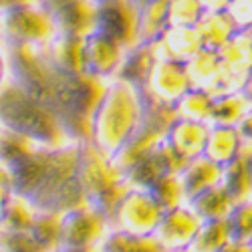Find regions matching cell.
Here are the masks:
<instances>
[{
    "mask_svg": "<svg viewBox=\"0 0 252 252\" xmlns=\"http://www.w3.org/2000/svg\"><path fill=\"white\" fill-rule=\"evenodd\" d=\"M143 113V93L131 83L109 79L91 119V141L113 158L135 131Z\"/></svg>",
    "mask_w": 252,
    "mask_h": 252,
    "instance_id": "cell-1",
    "label": "cell"
},
{
    "mask_svg": "<svg viewBox=\"0 0 252 252\" xmlns=\"http://www.w3.org/2000/svg\"><path fill=\"white\" fill-rule=\"evenodd\" d=\"M2 127L47 148L73 141L49 105L38 103L8 79L2 81Z\"/></svg>",
    "mask_w": 252,
    "mask_h": 252,
    "instance_id": "cell-2",
    "label": "cell"
},
{
    "mask_svg": "<svg viewBox=\"0 0 252 252\" xmlns=\"http://www.w3.org/2000/svg\"><path fill=\"white\" fill-rule=\"evenodd\" d=\"M161 214L163 208L150 190L129 186V190L123 194V198L113 210L109 218V228L123 230V232L137 236H154Z\"/></svg>",
    "mask_w": 252,
    "mask_h": 252,
    "instance_id": "cell-3",
    "label": "cell"
},
{
    "mask_svg": "<svg viewBox=\"0 0 252 252\" xmlns=\"http://www.w3.org/2000/svg\"><path fill=\"white\" fill-rule=\"evenodd\" d=\"M2 27L4 43L47 45L57 34L51 14L40 2L2 6Z\"/></svg>",
    "mask_w": 252,
    "mask_h": 252,
    "instance_id": "cell-4",
    "label": "cell"
},
{
    "mask_svg": "<svg viewBox=\"0 0 252 252\" xmlns=\"http://www.w3.org/2000/svg\"><path fill=\"white\" fill-rule=\"evenodd\" d=\"M109 232V218L91 204H83L63 214L61 218V242L65 250H89L97 248Z\"/></svg>",
    "mask_w": 252,
    "mask_h": 252,
    "instance_id": "cell-5",
    "label": "cell"
},
{
    "mask_svg": "<svg viewBox=\"0 0 252 252\" xmlns=\"http://www.w3.org/2000/svg\"><path fill=\"white\" fill-rule=\"evenodd\" d=\"M202 222L204 220L186 202L178 204L174 208L163 210L154 238L161 244L163 250H186L198 234Z\"/></svg>",
    "mask_w": 252,
    "mask_h": 252,
    "instance_id": "cell-6",
    "label": "cell"
},
{
    "mask_svg": "<svg viewBox=\"0 0 252 252\" xmlns=\"http://www.w3.org/2000/svg\"><path fill=\"white\" fill-rule=\"evenodd\" d=\"M192 87L194 85H192L190 73H188V63L156 57L148 87H145V91L150 95H154L163 103L176 105Z\"/></svg>",
    "mask_w": 252,
    "mask_h": 252,
    "instance_id": "cell-7",
    "label": "cell"
},
{
    "mask_svg": "<svg viewBox=\"0 0 252 252\" xmlns=\"http://www.w3.org/2000/svg\"><path fill=\"white\" fill-rule=\"evenodd\" d=\"M95 31L105 32L131 47L137 43V8L129 0H99L95 14Z\"/></svg>",
    "mask_w": 252,
    "mask_h": 252,
    "instance_id": "cell-8",
    "label": "cell"
},
{
    "mask_svg": "<svg viewBox=\"0 0 252 252\" xmlns=\"http://www.w3.org/2000/svg\"><path fill=\"white\" fill-rule=\"evenodd\" d=\"M125 45L113 36L93 31L85 36V51H83V61H85V73L91 77H99L109 81L115 77L121 59L125 55Z\"/></svg>",
    "mask_w": 252,
    "mask_h": 252,
    "instance_id": "cell-9",
    "label": "cell"
},
{
    "mask_svg": "<svg viewBox=\"0 0 252 252\" xmlns=\"http://www.w3.org/2000/svg\"><path fill=\"white\" fill-rule=\"evenodd\" d=\"M156 57L190 63L200 51L202 40L196 27H167L152 43Z\"/></svg>",
    "mask_w": 252,
    "mask_h": 252,
    "instance_id": "cell-10",
    "label": "cell"
},
{
    "mask_svg": "<svg viewBox=\"0 0 252 252\" xmlns=\"http://www.w3.org/2000/svg\"><path fill=\"white\" fill-rule=\"evenodd\" d=\"M208 129H210V125L204 121L176 117L165 133V141L170 143L184 159L190 161L204 154L206 141H208Z\"/></svg>",
    "mask_w": 252,
    "mask_h": 252,
    "instance_id": "cell-11",
    "label": "cell"
},
{
    "mask_svg": "<svg viewBox=\"0 0 252 252\" xmlns=\"http://www.w3.org/2000/svg\"><path fill=\"white\" fill-rule=\"evenodd\" d=\"M222 170H224V165L216 163L214 159H210L204 154L188 161L178 174L186 200L204 192L206 188L218 186L222 182Z\"/></svg>",
    "mask_w": 252,
    "mask_h": 252,
    "instance_id": "cell-12",
    "label": "cell"
},
{
    "mask_svg": "<svg viewBox=\"0 0 252 252\" xmlns=\"http://www.w3.org/2000/svg\"><path fill=\"white\" fill-rule=\"evenodd\" d=\"M83 51H85V36L67 32H57L45 45L49 61L57 69L67 73H85Z\"/></svg>",
    "mask_w": 252,
    "mask_h": 252,
    "instance_id": "cell-13",
    "label": "cell"
},
{
    "mask_svg": "<svg viewBox=\"0 0 252 252\" xmlns=\"http://www.w3.org/2000/svg\"><path fill=\"white\" fill-rule=\"evenodd\" d=\"M244 143L246 139L242 137L238 125H210L204 156L220 165H226L242 152Z\"/></svg>",
    "mask_w": 252,
    "mask_h": 252,
    "instance_id": "cell-14",
    "label": "cell"
},
{
    "mask_svg": "<svg viewBox=\"0 0 252 252\" xmlns=\"http://www.w3.org/2000/svg\"><path fill=\"white\" fill-rule=\"evenodd\" d=\"M196 31H198L200 40H202V49L218 51L240 29L236 27L232 16H230L226 10H218V12H204L200 23L196 25Z\"/></svg>",
    "mask_w": 252,
    "mask_h": 252,
    "instance_id": "cell-15",
    "label": "cell"
},
{
    "mask_svg": "<svg viewBox=\"0 0 252 252\" xmlns=\"http://www.w3.org/2000/svg\"><path fill=\"white\" fill-rule=\"evenodd\" d=\"M250 107L252 103L242 95V91L214 95L208 115V125H238Z\"/></svg>",
    "mask_w": 252,
    "mask_h": 252,
    "instance_id": "cell-16",
    "label": "cell"
},
{
    "mask_svg": "<svg viewBox=\"0 0 252 252\" xmlns=\"http://www.w3.org/2000/svg\"><path fill=\"white\" fill-rule=\"evenodd\" d=\"M186 204L190 206L194 212L202 220H214V218H226L228 212L232 210L234 202L228 196V192L222 188V184L206 188L204 192L192 196L190 200H186Z\"/></svg>",
    "mask_w": 252,
    "mask_h": 252,
    "instance_id": "cell-17",
    "label": "cell"
},
{
    "mask_svg": "<svg viewBox=\"0 0 252 252\" xmlns=\"http://www.w3.org/2000/svg\"><path fill=\"white\" fill-rule=\"evenodd\" d=\"M226 218L232 238L228 250H248V244L252 242V198L234 204Z\"/></svg>",
    "mask_w": 252,
    "mask_h": 252,
    "instance_id": "cell-18",
    "label": "cell"
},
{
    "mask_svg": "<svg viewBox=\"0 0 252 252\" xmlns=\"http://www.w3.org/2000/svg\"><path fill=\"white\" fill-rule=\"evenodd\" d=\"M230 242L232 238H230L228 218H214L202 222L198 234L186 250H228Z\"/></svg>",
    "mask_w": 252,
    "mask_h": 252,
    "instance_id": "cell-19",
    "label": "cell"
},
{
    "mask_svg": "<svg viewBox=\"0 0 252 252\" xmlns=\"http://www.w3.org/2000/svg\"><path fill=\"white\" fill-rule=\"evenodd\" d=\"M212 99H214V95H210L208 91L192 87L176 103V113H178V117H186V119L208 123L210 107H212Z\"/></svg>",
    "mask_w": 252,
    "mask_h": 252,
    "instance_id": "cell-20",
    "label": "cell"
},
{
    "mask_svg": "<svg viewBox=\"0 0 252 252\" xmlns=\"http://www.w3.org/2000/svg\"><path fill=\"white\" fill-rule=\"evenodd\" d=\"M204 6L200 0H172L170 8H167V27H196L200 18L204 16Z\"/></svg>",
    "mask_w": 252,
    "mask_h": 252,
    "instance_id": "cell-21",
    "label": "cell"
},
{
    "mask_svg": "<svg viewBox=\"0 0 252 252\" xmlns=\"http://www.w3.org/2000/svg\"><path fill=\"white\" fill-rule=\"evenodd\" d=\"M226 12L232 16L240 31L252 27V0H230Z\"/></svg>",
    "mask_w": 252,
    "mask_h": 252,
    "instance_id": "cell-22",
    "label": "cell"
},
{
    "mask_svg": "<svg viewBox=\"0 0 252 252\" xmlns=\"http://www.w3.org/2000/svg\"><path fill=\"white\" fill-rule=\"evenodd\" d=\"M238 129H240V133H242V137H244L246 141H252V107H250V109L246 111V115L240 119Z\"/></svg>",
    "mask_w": 252,
    "mask_h": 252,
    "instance_id": "cell-23",
    "label": "cell"
},
{
    "mask_svg": "<svg viewBox=\"0 0 252 252\" xmlns=\"http://www.w3.org/2000/svg\"><path fill=\"white\" fill-rule=\"evenodd\" d=\"M230 0H200V4L204 6L206 12H218V10H226Z\"/></svg>",
    "mask_w": 252,
    "mask_h": 252,
    "instance_id": "cell-24",
    "label": "cell"
},
{
    "mask_svg": "<svg viewBox=\"0 0 252 252\" xmlns=\"http://www.w3.org/2000/svg\"><path fill=\"white\" fill-rule=\"evenodd\" d=\"M32 2H40V0H2V6H10V4H32Z\"/></svg>",
    "mask_w": 252,
    "mask_h": 252,
    "instance_id": "cell-25",
    "label": "cell"
},
{
    "mask_svg": "<svg viewBox=\"0 0 252 252\" xmlns=\"http://www.w3.org/2000/svg\"><path fill=\"white\" fill-rule=\"evenodd\" d=\"M129 2H131V4L135 6V8H139V6H141V4L145 2V0H129Z\"/></svg>",
    "mask_w": 252,
    "mask_h": 252,
    "instance_id": "cell-26",
    "label": "cell"
},
{
    "mask_svg": "<svg viewBox=\"0 0 252 252\" xmlns=\"http://www.w3.org/2000/svg\"><path fill=\"white\" fill-rule=\"evenodd\" d=\"M248 165H250V178H252V152H250V161H248Z\"/></svg>",
    "mask_w": 252,
    "mask_h": 252,
    "instance_id": "cell-27",
    "label": "cell"
},
{
    "mask_svg": "<svg viewBox=\"0 0 252 252\" xmlns=\"http://www.w3.org/2000/svg\"><path fill=\"white\" fill-rule=\"evenodd\" d=\"M246 34H248V36H250V40H252V27H250V29H246Z\"/></svg>",
    "mask_w": 252,
    "mask_h": 252,
    "instance_id": "cell-28",
    "label": "cell"
},
{
    "mask_svg": "<svg viewBox=\"0 0 252 252\" xmlns=\"http://www.w3.org/2000/svg\"><path fill=\"white\" fill-rule=\"evenodd\" d=\"M248 250H252V242H250V244H248Z\"/></svg>",
    "mask_w": 252,
    "mask_h": 252,
    "instance_id": "cell-29",
    "label": "cell"
},
{
    "mask_svg": "<svg viewBox=\"0 0 252 252\" xmlns=\"http://www.w3.org/2000/svg\"><path fill=\"white\" fill-rule=\"evenodd\" d=\"M95 2H99V0H95Z\"/></svg>",
    "mask_w": 252,
    "mask_h": 252,
    "instance_id": "cell-30",
    "label": "cell"
}]
</instances>
